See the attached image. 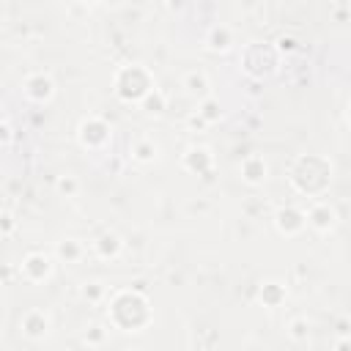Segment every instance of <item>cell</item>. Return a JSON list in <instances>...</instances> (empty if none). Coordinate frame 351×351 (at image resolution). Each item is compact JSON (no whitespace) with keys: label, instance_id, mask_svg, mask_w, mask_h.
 I'll use <instances>...</instances> for the list:
<instances>
[{"label":"cell","instance_id":"8992f818","mask_svg":"<svg viewBox=\"0 0 351 351\" xmlns=\"http://www.w3.org/2000/svg\"><path fill=\"white\" fill-rule=\"evenodd\" d=\"M22 90H25V96H27L30 101L47 104V101L55 96V80H52L49 74H44V71H33V74L25 77Z\"/></svg>","mask_w":351,"mask_h":351},{"label":"cell","instance_id":"f546056e","mask_svg":"<svg viewBox=\"0 0 351 351\" xmlns=\"http://www.w3.org/2000/svg\"><path fill=\"white\" fill-rule=\"evenodd\" d=\"M346 121L351 123V104H348V112H346Z\"/></svg>","mask_w":351,"mask_h":351},{"label":"cell","instance_id":"484cf974","mask_svg":"<svg viewBox=\"0 0 351 351\" xmlns=\"http://www.w3.org/2000/svg\"><path fill=\"white\" fill-rule=\"evenodd\" d=\"M337 337H351V318L337 321Z\"/></svg>","mask_w":351,"mask_h":351},{"label":"cell","instance_id":"5bb4252c","mask_svg":"<svg viewBox=\"0 0 351 351\" xmlns=\"http://www.w3.org/2000/svg\"><path fill=\"white\" fill-rule=\"evenodd\" d=\"M181 88L189 93V96H195V99H208L211 96V82H208V74L206 71H186L184 74V80H181Z\"/></svg>","mask_w":351,"mask_h":351},{"label":"cell","instance_id":"ba28073f","mask_svg":"<svg viewBox=\"0 0 351 351\" xmlns=\"http://www.w3.org/2000/svg\"><path fill=\"white\" fill-rule=\"evenodd\" d=\"M19 274L27 282H44L52 274V258L47 252H30V255H25V261L19 266Z\"/></svg>","mask_w":351,"mask_h":351},{"label":"cell","instance_id":"30bf717a","mask_svg":"<svg viewBox=\"0 0 351 351\" xmlns=\"http://www.w3.org/2000/svg\"><path fill=\"white\" fill-rule=\"evenodd\" d=\"M181 162H184V167H186L189 173L206 176V173L214 167V154H211V148H206V145H189Z\"/></svg>","mask_w":351,"mask_h":351},{"label":"cell","instance_id":"9c48e42d","mask_svg":"<svg viewBox=\"0 0 351 351\" xmlns=\"http://www.w3.org/2000/svg\"><path fill=\"white\" fill-rule=\"evenodd\" d=\"M307 225L318 233H329L335 225H337V211L335 206H329L326 200H315L307 211Z\"/></svg>","mask_w":351,"mask_h":351},{"label":"cell","instance_id":"52a82bcc","mask_svg":"<svg viewBox=\"0 0 351 351\" xmlns=\"http://www.w3.org/2000/svg\"><path fill=\"white\" fill-rule=\"evenodd\" d=\"M274 228H277L282 236L293 239V236H299V233L307 228V214L299 211L296 206H282V208H277V214H274Z\"/></svg>","mask_w":351,"mask_h":351},{"label":"cell","instance_id":"e0dca14e","mask_svg":"<svg viewBox=\"0 0 351 351\" xmlns=\"http://www.w3.org/2000/svg\"><path fill=\"white\" fill-rule=\"evenodd\" d=\"M206 47L211 52H228L233 47V33L228 25H214L208 33H206Z\"/></svg>","mask_w":351,"mask_h":351},{"label":"cell","instance_id":"7402d4cb","mask_svg":"<svg viewBox=\"0 0 351 351\" xmlns=\"http://www.w3.org/2000/svg\"><path fill=\"white\" fill-rule=\"evenodd\" d=\"M82 296H85L88 302H101V299L107 296V288H104L99 280H90V282L82 285Z\"/></svg>","mask_w":351,"mask_h":351},{"label":"cell","instance_id":"7c38bea8","mask_svg":"<svg viewBox=\"0 0 351 351\" xmlns=\"http://www.w3.org/2000/svg\"><path fill=\"white\" fill-rule=\"evenodd\" d=\"M90 247H93L96 258H101V261H115V258L123 252V239H121L118 233H112V230H104L101 236H96V241H93Z\"/></svg>","mask_w":351,"mask_h":351},{"label":"cell","instance_id":"cb8c5ba5","mask_svg":"<svg viewBox=\"0 0 351 351\" xmlns=\"http://www.w3.org/2000/svg\"><path fill=\"white\" fill-rule=\"evenodd\" d=\"M274 49H277L280 55H291V52H296V49H299V41H296L293 36H280V38H277V44H274Z\"/></svg>","mask_w":351,"mask_h":351},{"label":"cell","instance_id":"4fadbf2b","mask_svg":"<svg viewBox=\"0 0 351 351\" xmlns=\"http://www.w3.org/2000/svg\"><path fill=\"white\" fill-rule=\"evenodd\" d=\"M22 332L30 337V340H41L47 337L49 332V315L44 310H27L22 315Z\"/></svg>","mask_w":351,"mask_h":351},{"label":"cell","instance_id":"7a4b0ae2","mask_svg":"<svg viewBox=\"0 0 351 351\" xmlns=\"http://www.w3.org/2000/svg\"><path fill=\"white\" fill-rule=\"evenodd\" d=\"M332 181V162L315 154L299 156L296 165L291 167V184L296 192L307 195V197H318L324 195V189Z\"/></svg>","mask_w":351,"mask_h":351},{"label":"cell","instance_id":"83f0119b","mask_svg":"<svg viewBox=\"0 0 351 351\" xmlns=\"http://www.w3.org/2000/svg\"><path fill=\"white\" fill-rule=\"evenodd\" d=\"M11 230H14V217L3 211V236H11Z\"/></svg>","mask_w":351,"mask_h":351},{"label":"cell","instance_id":"d4e9b609","mask_svg":"<svg viewBox=\"0 0 351 351\" xmlns=\"http://www.w3.org/2000/svg\"><path fill=\"white\" fill-rule=\"evenodd\" d=\"M77 189H80V184H77L74 176H63V178H58V192H63L66 197L77 195Z\"/></svg>","mask_w":351,"mask_h":351},{"label":"cell","instance_id":"44dd1931","mask_svg":"<svg viewBox=\"0 0 351 351\" xmlns=\"http://www.w3.org/2000/svg\"><path fill=\"white\" fill-rule=\"evenodd\" d=\"M307 335H310V321H307L304 315H296V318H291V321H288V337H291V340L304 343V340H307Z\"/></svg>","mask_w":351,"mask_h":351},{"label":"cell","instance_id":"5b68a950","mask_svg":"<svg viewBox=\"0 0 351 351\" xmlns=\"http://www.w3.org/2000/svg\"><path fill=\"white\" fill-rule=\"evenodd\" d=\"M110 137H112V129H110V123H107L104 118H99V115L82 118L80 126H77V140H80V145L88 148V151H101V148L110 143Z\"/></svg>","mask_w":351,"mask_h":351},{"label":"cell","instance_id":"6da1fadb","mask_svg":"<svg viewBox=\"0 0 351 351\" xmlns=\"http://www.w3.org/2000/svg\"><path fill=\"white\" fill-rule=\"evenodd\" d=\"M107 318L121 332H140L151 324V304L140 291L123 288V291H115L110 296Z\"/></svg>","mask_w":351,"mask_h":351},{"label":"cell","instance_id":"2e32d148","mask_svg":"<svg viewBox=\"0 0 351 351\" xmlns=\"http://www.w3.org/2000/svg\"><path fill=\"white\" fill-rule=\"evenodd\" d=\"M129 154H132L134 162H140V165H151V162L156 159V154H159V145H156L154 137H145V134H143V137H137V140L132 143Z\"/></svg>","mask_w":351,"mask_h":351},{"label":"cell","instance_id":"ac0fdd59","mask_svg":"<svg viewBox=\"0 0 351 351\" xmlns=\"http://www.w3.org/2000/svg\"><path fill=\"white\" fill-rule=\"evenodd\" d=\"M58 258L60 261H66V263H77L80 258H82V252H85V247H82V241L80 239H63V241H58Z\"/></svg>","mask_w":351,"mask_h":351},{"label":"cell","instance_id":"3957f363","mask_svg":"<svg viewBox=\"0 0 351 351\" xmlns=\"http://www.w3.org/2000/svg\"><path fill=\"white\" fill-rule=\"evenodd\" d=\"M112 88H115L118 99H123V101H137V104H140V101L156 88V82H154V74H151L143 63H126V66H121V69L115 71Z\"/></svg>","mask_w":351,"mask_h":351},{"label":"cell","instance_id":"4316f807","mask_svg":"<svg viewBox=\"0 0 351 351\" xmlns=\"http://www.w3.org/2000/svg\"><path fill=\"white\" fill-rule=\"evenodd\" d=\"M0 132H3V148H8V145H11V137H14V132H11V123H8V118L3 121Z\"/></svg>","mask_w":351,"mask_h":351},{"label":"cell","instance_id":"603a6c76","mask_svg":"<svg viewBox=\"0 0 351 351\" xmlns=\"http://www.w3.org/2000/svg\"><path fill=\"white\" fill-rule=\"evenodd\" d=\"M82 337H85V343H88V346H101V343H104V337H107V329H104L101 324H90V326L85 329V335H82Z\"/></svg>","mask_w":351,"mask_h":351},{"label":"cell","instance_id":"d6986e66","mask_svg":"<svg viewBox=\"0 0 351 351\" xmlns=\"http://www.w3.org/2000/svg\"><path fill=\"white\" fill-rule=\"evenodd\" d=\"M140 107H143L148 115H162V112H165V107H167V96H165L159 88H154V90L140 101Z\"/></svg>","mask_w":351,"mask_h":351},{"label":"cell","instance_id":"277c9868","mask_svg":"<svg viewBox=\"0 0 351 351\" xmlns=\"http://www.w3.org/2000/svg\"><path fill=\"white\" fill-rule=\"evenodd\" d=\"M277 60H280V52L271 47V44H263V41H250L241 52V66L250 77H269L274 69H277Z\"/></svg>","mask_w":351,"mask_h":351},{"label":"cell","instance_id":"8fae6325","mask_svg":"<svg viewBox=\"0 0 351 351\" xmlns=\"http://www.w3.org/2000/svg\"><path fill=\"white\" fill-rule=\"evenodd\" d=\"M239 170H241V178H244L250 186H261V184L266 181V176H269V165H266V159L258 156V154H247V156L241 159Z\"/></svg>","mask_w":351,"mask_h":351},{"label":"cell","instance_id":"ffe728a7","mask_svg":"<svg viewBox=\"0 0 351 351\" xmlns=\"http://www.w3.org/2000/svg\"><path fill=\"white\" fill-rule=\"evenodd\" d=\"M197 112H200V118H203L206 123H217V121L222 118V110H219V101H217L214 96H208V99H203V101L197 104Z\"/></svg>","mask_w":351,"mask_h":351},{"label":"cell","instance_id":"f1b7e54d","mask_svg":"<svg viewBox=\"0 0 351 351\" xmlns=\"http://www.w3.org/2000/svg\"><path fill=\"white\" fill-rule=\"evenodd\" d=\"M335 351H351V337H337L335 340Z\"/></svg>","mask_w":351,"mask_h":351},{"label":"cell","instance_id":"9a60e30c","mask_svg":"<svg viewBox=\"0 0 351 351\" xmlns=\"http://www.w3.org/2000/svg\"><path fill=\"white\" fill-rule=\"evenodd\" d=\"M285 296H288V288L277 280H266L258 288V299L263 302V307H280L285 302Z\"/></svg>","mask_w":351,"mask_h":351}]
</instances>
